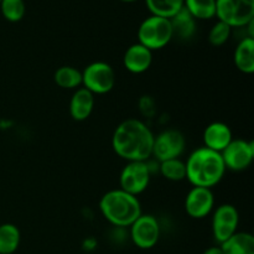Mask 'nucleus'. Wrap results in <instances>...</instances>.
Segmentation results:
<instances>
[{
  "label": "nucleus",
  "instance_id": "nucleus-8",
  "mask_svg": "<svg viewBox=\"0 0 254 254\" xmlns=\"http://www.w3.org/2000/svg\"><path fill=\"white\" fill-rule=\"evenodd\" d=\"M160 225L153 215L141 213L129 227V237L135 247L140 250H151L160 240Z\"/></svg>",
  "mask_w": 254,
  "mask_h": 254
},
{
  "label": "nucleus",
  "instance_id": "nucleus-13",
  "mask_svg": "<svg viewBox=\"0 0 254 254\" xmlns=\"http://www.w3.org/2000/svg\"><path fill=\"white\" fill-rule=\"evenodd\" d=\"M153 64V51L141 44L130 45L123 57V64L130 73L140 74L148 71Z\"/></svg>",
  "mask_w": 254,
  "mask_h": 254
},
{
  "label": "nucleus",
  "instance_id": "nucleus-24",
  "mask_svg": "<svg viewBox=\"0 0 254 254\" xmlns=\"http://www.w3.org/2000/svg\"><path fill=\"white\" fill-rule=\"evenodd\" d=\"M0 10L4 19L10 22H17L24 19L26 5L24 0H1Z\"/></svg>",
  "mask_w": 254,
  "mask_h": 254
},
{
  "label": "nucleus",
  "instance_id": "nucleus-22",
  "mask_svg": "<svg viewBox=\"0 0 254 254\" xmlns=\"http://www.w3.org/2000/svg\"><path fill=\"white\" fill-rule=\"evenodd\" d=\"M184 6L196 20H210L216 16V0H184Z\"/></svg>",
  "mask_w": 254,
  "mask_h": 254
},
{
  "label": "nucleus",
  "instance_id": "nucleus-16",
  "mask_svg": "<svg viewBox=\"0 0 254 254\" xmlns=\"http://www.w3.org/2000/svg\"><path fill=\"white\" fill-rule=\"evenodd\" d=\"M235 64L242 73L254 72V39L246 36L240 41L235 51Z\"/></svg>",
  "mask_w": 254,
  "mask_h": 254
},
{
  "label": "nucleus",
  "instance_id": "nucleus-26",
  "mask_svg": "<svg viewBox=\"0 0 254 254\" xmlns=\"http://www.w3.org/2000/svg\"><path fill=\"white\" fill-rule=\"evenodd\" d=\"M97 247V241L94 238H87L83 241V250L84 251H93Z\"/></svg>",
  "mask_w": 254,
  "mask_h": 254
},
{
  "label": "nucleus",
  "instance_id": "nucleus-4",
  "mask_svg": "<svg viewBox=\"0 0 254 254\" xmlns=\"http://www.w3.org/2000/svg\"><path fill=\"white\" fill-rule=\"evenodd\" d=\"M174 39L170 19L150 15L143 20L138 29L139 44L151 51L161 50Z\"/></svg>",
  "mask_w": 254,
  "mask_h": 254
},
{
  "label": "nucleus",
  "instance_id": "nucleus-18",
  "mask_svg": "<svg viewBox=\"0 0 254 254\" xmlns=\"http://www.w3.org/2000/svg\"><path fill=\"white\" fill-rule=\"evenodd\" d=\"M220 246L223 254H254V237L248 232H236Z\"/></svg>",
  "mask_w": 254,
  "mask_h": 254
},
{
  "label": "nucleus",
  "instance_id": "nucleus-12",
  "mask_svg": "<svg viewBox=\"0 0 254 254\" xmlns=\"http://www.w3.org/2000/svg\"><path fill=\"white\" fill-rule=\"evenodd\" d=\"M215 208V195L212 189L193 186L185 197V211L191 218L202 220L212 213Z\"/></svg>",
  "mask_w": 254,
  "mask_h": 254
},
{
  "label": "nucleus",
  "instance_id": "nucleus-28",
  "mask_svg": "<svg viewBox=\"0 0 254 254\" xmlns=\"http://www.w3.org/2000/svg\"><path fill=\"white\" fill-rule=\"evenodd\" d=\"M122 1H126V2H133V1H136V0H122Z\"/></svg>",
  "mask_w": 254,
  "mask_h": 254
},
{
  "label": "nucleus",
  "instance_id": "nucleus-23",
  "mask_svg": "<svg viewBox=\"0 0 254 254\" xmlns=\"http://www.w3.org/2000/svg\"><path fill=\"white\" fill-rule=\"evenodd\" d=\"M159 173L165 178L166 180L174 181H183L186 179V165L185 161L181 160L180 158L170 159L159 163Z\"/></svg>",
  "mask_w": 254,
  "mask_h": 254
},
{
  "label": "nucleus",
  "instance_id": "nucleus-27",
  "mask_svg": "<svg viewBox=\"0 0 254 254\" xmlns=\"http://www.w3.org/2000/svg\"><path fill=\"white\" fill-rule=\"evenodd\" d=\"M202 254H223V251L222 248H221V246H212V247L207 248V250L205 251Z\"/></svg>",
  "mask_w": 254,
  "mask_h": 254
},
{
  "label": "nucleus",
  "instance_id": "nucleus-25",
  "mask_svg": "<svg viewBox=\"0 0 254 254\" xmlns=\"http://www.w3.org/2000/svg\"><path fill=\"white\" fill-rule=\"evenodd\" d=\"M231 32H232V27L218 20L211 27L210 32H208V42L212 46H222V45H225L228 41V39L231 36Z\"/></svg>",
  "mask_w": 254,
  "mask_h": 254
},
{
  "label": "nucleus",
  "instance_id": "nucleus-5",
  "mask_svg": "<svg viewBox=\"0 0 254 254\" xmlns=\"http://www.w3.org/2000/svg\"><path fill=\"white\" fill-rule=\"evenodd\" d=\"M216 17L231 27H246L254 20V0H216Z\"/></svg>",
  "mask_w": 254,
  "mask_h": 254
},
{
  "label": "nucleus",
  "instance_id": "nucleus-3",
  "mask_svg": "<svg viewBox=\"0 0 254 254\" xmlns=\"http://www.w3.org/2000/svg\"><path fill=\"white\" fill-rule=\"evenodd\" d=\"M99 211L112 226L118 228H129L143 213L138 196L130 195L121 189L111 190L102 196Z\"/></svg>",
  "mask_w": 254,
  "mask_h": 254
},
{
  "label": "nucleus",
  "instance_id": "nucleus-29",
  "mask_svg": "<svg viewBox=\"0 0 254 254\" xmlns=\"http://www.w3.org/2000/svg\"><path fill=\"white\" fill-rule=\"evenodd\" d=\"M0 1H1V0H0Z\"/></svg>",
  "mask_w": 254,
  "mask_h": 254
},
{
  "label": "nucleus",
  "instance_id": "nucleus-1",
  "mask_svg": "<svg viewBox=\"0 0 254 254\" xmlns=\"http://www.w3.org/2000/svg\"><path fill=\"white\" fill-rule=\"evenodd\" d=\"M154 134L144 122L129 118L122 122L112 136V148L127 161H148L153 154Z\"/></svg>",
  "mask_w": 254,
  "mask_h": 254
},
{
  "label": "nucleus",
  "instance_id": "nucleus-17",
  "mask_svg": "<svg viewBox=\"0 0 254 254\" xmlns=\"http://www.w3.org/2000/svg\"><path fill=\"white\" fill-rule=\"evenodd\" d=\"M174 37L181 40H190L196 34V19L185 9V6L170 19Z\"/></svg>",
  "mask_w": 254,
  "mask_h": 254
},
{
  "label": "nucleus",
  "instance_id": "nucleus-11",
  "mask_svg": "<svg viewBox=\"0 0 254 254\" xmlns=\"http://www.w3.org/2000/svg\"><path fill=\"white\" fill-rule=\"evenodd\" d=\"M226 170L243 171L250 168L254 159L253 141L232 139L227 148L221 153Z\"/></svg>",
  "mask_w": 254,
  "mask_h": 254
},
{
  "label": "nucleus",
  "instance_id": "nucleus-21",
  "mask_svg": "<svg viewBox=\"0 0 254 254\" xmlns=\"http://www.w3.org/2000/svg\"><path fill=\"white\" fill-rule=\"evenodd\" d=\"M151 15L171 19L184 7V0H145Z\"/></svg>",
  "mask_w": 254,
  "mask_h": 254
},
{
  "label": "nucleus",
  "instance_id": "nucleus-6",
  "mask_svg": "<svg viewBox=\"0 0 254 254\" xmlns=\"http://www.w3.org/2000/svg\"><path fill=\"white\" fill-rule=\"evenodd\" d=\"M116 84L113 67L103 61L89 64L82 71V86L93 94L109 93Z\"/></svg>",
  "mask_w": 254,
  "mask_h": 254
},
{
  "label": "nucleus",
  "instance_id": "nucleus-15",
  "mask_svg": "<svg viewBox=\"0 0 254 254\" xmlns=\"http://www.w3.org/2000/svg\"><path fill=\"white\" fill-rule=\"evenodd\" d=\"M96 104L94 94L86 88H77L69 101V114L76 122H83L92 114Z\"/></svg>",
  "mask_w": 254,
  "mask_h": 254
},
{
  "label": "nucleus",
  "instance_id": "nucleus-19",
  "mask_svg": "<svg viewBox=\"0 0 254 254\" xmlns=\"http://www.w3.org/2000/svg\"><path fill=\"white\" fill-rule=\"evenodd\" d=\"M21 242L20 230L12 223L0 225V254H14Z\"/></svg>",
  "mask_w": 254,
  "mask_h": 254
},
{
  "label": "nucleus",
  "instance_id": "nucleus-14",
  "mask_svg": "<svg viewBox=\"0 0 254 254\" xmlns=\"http://www.w3.org/2000/svg\"><path fill=\"white\" fill-rule=\"evenodd\" d=\"M233 135L230 127L222 122H213L208 124L203 131V143L205 148L216 153H222L228 144L232 141Z\"/></svg>",
  "mask_w": 254,
  "mask_h": 254
},
{
  "label": "nucleus",
  "instance_id": "nucleus-7",
  "mask_svg": "<svg viewBox=\"0 0 254 254\" xmlns=\"http://www.w3.org/2000/svg\"><path fill=\"white\" fill-rule=\"evenodd\" d=\"M150 178V166L146 161H128L119 176V189L138 196L148 189Z\"/></svg>",
  "mask_w": 254,
  "mask_h": 254
},
{
  "label": "nucleus",
  "instance_id": "nucleus-9",
  "mask_svg": "<svg viewBox=\"0 0 254 254\" xmlns=\"http://www.w3.org/2000/svg\"><path fill=\"white\" fill-rule=\"evenodd\" d=\"M186 148V139L180 130L166 129L154 138L151 156L159 163L180 158Z\"/></svg>",
  "mask_w": 254,
  "mask_h": 254
},
{
  "label": "nucleus",
  "instance_id": "nucleus-20",
  "mask_svg": "<svg viewBox=\"0 0 254 254\" xmlns=\"http://www.w3.org/2000/svg\"><path fill=\"white\" fill-rule=\"evenodd\" d=\"M54 81L60 88L77 89L82 86V72L72 66H61L54 74Z\"/></svg>",
  "mask_w": 254,
  "mask_h": 254
},
{
  "label": "nucleus",
  "instance_id": "nucleus-10",
  "mask_svg": "<svg viewBox=\"0 0 254 254\" xmlns=\"http://www.w3.org/2000/svg\"><path fill=\"white\" fill-rule=\"evenodd\" d=\"M212 215V233L218 245L226 242L238 232L240 225V213L231 203H223L213 208Z\"/></svg>",
  "mask_w": 254,
  "mask_h": 254
},
{
  "label": "nucleus",
  "instance_id": "nucleus-2",
  "mask_svg": "<svg viewBox=\"0 0 254 254\" xmlns=\"http://www.w3.org/2000/svg\"><path fill=\"white\" fill-rule=\"evenodd\" d=\"M185 165L186 179L196 188L212 189L225 178L226 166L221 154L205 146L193 150Z\"/></svg>",
  "mask_w": 254,
  "mask_h": 254
}]
</instances>
